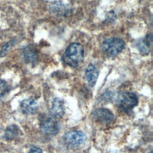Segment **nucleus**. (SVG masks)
<instances>
[{"label":"nucleus","mask_w":153,"mask_h":153,"mask_svg":"<svg viewBox=\"0 0 153 153\" xmlns=\"http://www.w3.org/2000/svg\"><path fill=\"white\" fill-rule=\"evenodd\" d=\"M83 46L78 42L71 44L62 57L63 62L72 68L78 67L82 63L84 58Z\"/></svg>","instance_id":"nucleus-1"},{"label":"nucleus","mask_w":153,"mask_h":153,"mask_svg":"<svg viewBox=\"0 0 153 153\" xmlns=\"http://www.w3.org/2000/svg\"><path fill=\"white\" fill-rule=\"evenodd\" d=\"M125 47L124 41L117 37H111L105 39L102 45L104 54L108 57H115L121 53Z\"/></svg>","instance_id":"nucleus-2"},{"label":"nucleus","mask_w":153,"mask_h":153,"mask_svg":"<svg viewBox=\"0 0 153 153\" xmlns=\"http://www.w3.org/2000/svg\"><path fill=\"white\" fill-rule=\"evenodd\" d=\"M137 103L138 97L134 93L126 91L118 96L117 105L124 112L130 111Z\"/></svg>","instance_id":"nucleus-3"},{"label":"nucleus","mask_w":153,"mask_h":153,"mask_svg":"<svg viewBox=\"0 0 153 153\" xmlns=\"http://www.w3.org/2000/svg\"><path fill=\"white\" fill-rule=\"evenodd\" d=\"M87 139L85 134L81 131L70 130L63 136L64 142L71 147L76 148L83 144Z\"/></svg>","instance_id":"nucleus-4"},{"label":"nucleus","mask_w":153,"mask_h":153,"mask_svg":"<svg viewBox=\"0 0 153 153\" xmlns=\"http://www.w3.org/2000/svg\"><path fill=\"white\" fill-rule=\"evenodd\" d=\"M41 128L44 134L54 136L59 132L60 126L56 118L53 117H44L41 121Z\"/></svg>","instance_id":"nucleus-5"},{"label":"nucleus","mask_w":153,"mask_h":153,"mask_svg":"<svg viewBox=\"0 0 153 153\" xmlns=\"http://www.w3.org/2000/svg\"><path fill=\"white\" fill-rule=\"evenodd\" d=\"M93 117L96 122L103 124H109L114 119L112 112L105 108H99L95 110L93 114Z\"/></svg>","instance_id":"nucleus-6"},{"label":"nucleus","mask_w":153,"mask_h":153,"mask_svg":"<svg viewBox=\"0 0 153 153\" xmlns=\"http://www.w3.org/2000/svg\"><path fill=\"white\" fill-rule=\"evenodd\" d=\"M65 105L63 100L56 97L52 102L50 109V114L54 118H59L63 117L65 114Z\"/></svg>","instance_id":"nucleus-7"},{"label":"nucleus","mask_w":153,"mask_h":153,"mask_svg":"<svg viewBox=\"0 0 153 153\" xmlns=\"http://www.w3.org/2000/svg\"><path fill=\"white\" fill-rule=\"evenodd\" d=\"M20 109L23 114H33L38 109V104L33 99L23 100L20 104Z\"/></svg>","instance_id":"nucleus-8"},{"label":"nucleus","mask_w":153,"mask_h":153,"mask_svg":"<svg viewBox=\"0 0 153 153\" xmlns=\"http://www.w3.org/2000/svg\"><path fill=\"white\" fill-rule=\"evenodd\" d=\"M99 71L93 64H90L85 69V78L90 86L93 87L97 80Z\"/></svg>","instance_id":"nucleus-9"},{"label":"nucleus","mask_w":153,"mask_h":153,"mask_svg":"<svg viewBox=\"0 0 153 153\" xmlns=\"http://www.w3.org/2000/svg\"><path fill=\"white\" fill-rule=\"evenodd\" d=\"M23 57L27 63H34L37 60L36 53L35 49L30 46H28L24 49Z\"/></svg>","instance_id":"nucleus-10"},{"label":"nucleus","mask_w":153,"mask_h":153,"mask_svg":"<svg viewBox=\"0 0 153 153\" xmlns=\"http://www.w3.org/2000/svg\"><path fill=\"white\" fill-rule=\"evenodd\" d=\"M19 128L16 125L9 126L5 130V137L7 139L11 140L16 138L19 134Z\"/></svg>","instance_id":"nucleus-11"},{"label":"nucleus","mask_w":153,"mask_h":153,"mask_svg":"<svg viewBox=\"0 0 153 153\" xmlns=\"http://www.w3.org/2000/svg\"><path fill=\"white\" fill-rule=\"evenodd\" d=\"M136 46L139 51L142 54H147L149 53V46L147 45L144 39H139L136 43Z\"/></svg>","instance_id":"nucleus-12"},{"label":"nucleus","mask_w":153,"mask_h":153,"mask_svg":"<svg viewBox=\"0 0 153 153\" xmlns=\"http://www.w3.org/2000/svg\"><path fill=\"white\" fill-rule=\"evenodd\" d=\"M10 88L7 83L2 79H0V98L4 97L8 93Z\"/></svg>","instance_id":"nucleus-13"},{"label":"nucleus","mask_w":153,"mask_h":153,"mask_svg":"<svg viewBox=\"0 0 153 153\" xmlns=\"http://www.w3.org/2000/svg\"><path fill=\"white\" fill-rule=\"evenodd\" d=\"M14 42L13 41H11L8 42H7L6 44H5L3 47L2 48V50L1 51V53L0 55L1 57H4L5 56L9 51L11 49V48L13 47V45H14Z\"/></svg>","instance_id":"nucleus-14"},{"label":"nucleus","mask_w":153,"mask_h":153,"mask_svg":"<svg viewBox=\"0 0 153 153\" xmlns=\"http://www.w3.org/2000/svg\"><path fill=\"white\" fill-rule=\"evenodd\" d=\"M28 153H42V151L41 148L36 146H32Z\"/></svg>","instance_id":"nucleus-15"},{"label":"nucleus","mask_w":153,"mask_h":153,"mask_svg":"<svg viewBox=\"0 0 153 153\" xmlns=\"http://www.w3.org/2000/svg\"><path fill=\"white\" fill-rule=\"evenodd\" d=\"M152 33H150L149 35H148L146 36V38L145 39V41L146 42L147 45L149 47L152 44Z\"/></svg>","instance_id":"nucleus-16"},{"label":"nucleus","mask_w":153,"mask_h":153,"mask_svg":"<svg viewBox=\"0 0 153 153\" xmlns=\"http://www.w3.org/2000/svg\"><path fill=\"white\" fill-rule=\"evenodd\" d=\"M149 153H152V151H150Z\"/></svg>","instance_id":"nucleus-17"}]
</instances>
